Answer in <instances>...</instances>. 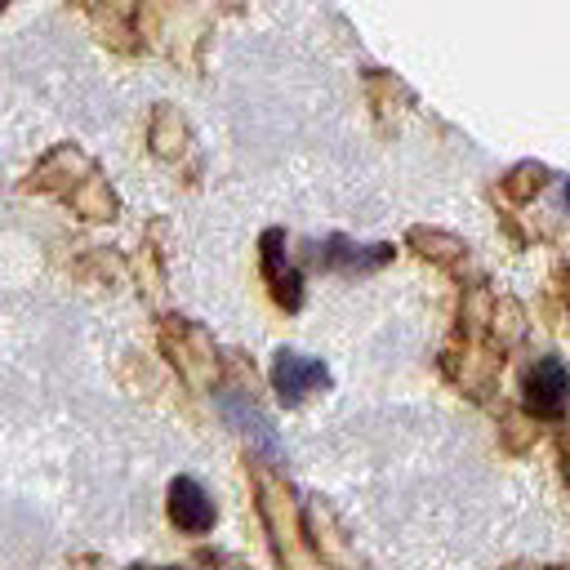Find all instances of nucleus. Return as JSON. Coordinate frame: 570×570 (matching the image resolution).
Segmentation results:
<instances>
[{
  "label": "nucleus",
  "mask_w": 570,
  "mask_h": 570,
  "mask_svg": "<svg viewBox=\"0 0 570 570\" xmlns=\"http://www.w3.org/2000/svg\"><path fill=\"white\" fill-rule=\"evenodd\" d=\"M169 517L187 534H200V530L214 525V499L205 494V485L196 476H174V485H169Z\"/></svg>",
  "instance_id": "obj_2"
},
{
  "label": "nucleus",
  "mask_w": 570,
  "mask_h": 570,
  "mask_svg": "<svg viewBox=\"0 0 570 570\" xmlns=\"http://www.w3.org/2000/svg\"><path fill=\"white\" fill-rule=\"evenodd\" d=\"M566 396H570V374H566V365L557 356H543L539 365H530V374H525V405L534 414H543V419L561 414Z\"/></svg>",
  "instance_id": "obj_1"
},
{
  "label": "nucleus",
  "mask_w": 570,
  "mask_h": 570,
  "mask_svg": "<svg viewBox=\"0 0 570 570\" xmlns=\"http://www.w3.org/2000/svg\"><path fill=\"white\" fill-rule=\"evenodd\" d=\"M316 383H325V370L316 361H303L294 352L276 356V392L285 405H298L307 396V387H316Z\"/></svg>",
  "instance_id": "obj_3"
},
{
  "label": "nucleus",
  "mask_w": 570,
  "mask_h": 570,
  "mask_svg": "<svg viewBox=\"0 0 570 570\" xmlns=\"http://www.w3.org/2000/svg\"><path fill=\"white\" fill-rule=\"evenodd\" d=\"M566 205H570V183H566Z\"/></svg>",
  "instance_id": "obj_4"
}]
</instances>
